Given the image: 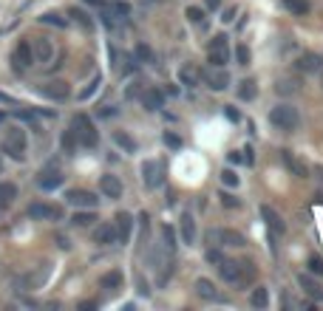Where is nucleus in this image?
Listing matches in <instances>:
<instances>
[{"label":"nucleus","mask_w":323,"mask_h":311,"mask_svg":"<svg viewBox=\"0 0 323 311\" xmlns=\"http://www.w3.org/2000/svg\"><path fill=\"white\" fill-rule=\"evenodd\" d=\"M142 105H145V110L165 108V93L159 91V88H147V91H142Z\"/></svg>","instance_id":"4be33fe9"},{"label":"nucleus","mask_w":323,"mask_h":311,"mask_svg":"<svg viewBox=\"0 0 323 311\" xmlns=\"http://www.w3.org/2000/svg\"><path fill=\"white\" fill-rule=\"evenodd\" d=\"M227 159H230V164H238V161H241V153H235V150H232L230 156H227Z\"/></svg>","instance_id":"5fc2aeb1"},{"label":"nucleus","mask_w":323,"mask_h":311,"mask_svg":"<svg viewBox=\"0 0 323 311\" xmlns=\"http://www.w3.org/2000/svg\"><path fill=\"white\" fill-rule=\"evenodd\" d=\"M29 218L31 221H60L62 218V207L49 201H34L29 207Z\"/></svg>","instance_id":"1a4fd4ad"},{"label":"nucleus","mask_w":323,"mask_h":311,"mask_svg":"<svg viewBox=\"0 0 323 311\" xmlns=\"http://www.w3.org/2000/svg\"><path fill=\"white\" fill-rule=\"evenodd\" d=\"M114 226H116V244H128L131 241V229H134V215L131 212H119Z\"/></svg>","instance_id":"f3484780"},{"label":"nucleus","mask_w":323,"mask_h":311,"mask_svg":"<svg viewBox=\"0 0 323 311\" xmlns=\"http://www.w3.org/2000/svg\"><path fill=\"white\" fill-rule=\"evenodd\" d=\"M94 221H97V215H94V209H88V212H77L71 218V224L74 226H91Z\"/></svg>","instance_id":"c9c22d12"},{"label":"nucleus","mask_w":323,"mask_h":311,"mask_svg":"<svg viewBox=\"0 0 323 311\" xmlns=\"http://www.w3.org/2000/svg\"><path fill=\"white\" fill-rule=\"evenodd\" d=\"M269 122H272V128L284 130V133H292V130H298L300 116H298V110H295L292 105L281 102V105H275V108L269 110Z\"/></svg>","instance_id":"39448f33"},{"label":"nucleus","mask_w":323,"mask_h":311,"mask_svg":"<svg viewBox=\"0 0 323 311\" xmlns=\"http://www.w3.org/2000/svg\"><path fill=\"white\" fill-rule=\"evenodd\" d=\"M99 113H102V116H114V113H116V108H114V105H105V108L99 110Z\"/></svg>","instance_id":"864d4df0"},{"label":"nucleus","mask_w":323,"mask_h":311,"mask_svg":"<svg viewBox=\"0 0 323 311\" xmlns=\"http://www.w3.org/2000/svg\"><path fill=\"white\" fill-rule=\"evenodd\" d=\"M221 3H224V0H204V6H207L210 12H219V9H221Z\"/></svg>","instance_id":"09e8293b"},{"label":"nucleus","mask_w":323,"mask_h":311,"mask_svg":"<svg viewBox=\"0 0 323 311\" xmlns=\"http://www.w3.org/2000/svg\"><path fill=\"white\" fill-rule=\"evenodd\" d=\"M99 289H105V292H116V289H122V272H105L102 277H99Z\"/></svg>","instance_id":"bb28decb"},{"label":"nucleus","mask_w":323,"mask_h":311,"mask_svg":"<svg viewBox=\"0 0 323 311\" xmlns=\"http://www.w3.org/2000/svg\"><path fill=\"white\" fill-rule=\"evenodd\" d=\"M114 141H116L119 147H122L125 153H136V141L131 139V136L125 133V130H116V133H114Z\"/></svg>","instance_id":"2f4dec72"},{"label":"nucleus","mask_w":323,"mask_h":311,"mask_svg":"<svg viewBox=\"0 0 323 311\" xmlns=\"http://www.w3.org/2000/svg\"><path fill=\"white\" fill-rule=\"evenodd\" d=\"M284 91V93H295V82H289V80H284V82H278V93Z\"/></svg>","instance_id":"49530a36"},{"label":"nucleus","mask_w":323,"mask_h":311,"mask_svg":"<svg viewBox=\"0 0 323 311\" xmlns=\"http://www.w3.org/2000/svg\"><path fill=\"white\" fill-rule=\"evenodd\" d=\"M219 198H221V204H224V207H227V209H232V207H235V209H238V207H241V201H238V198H235V196H232V193H221V196H219Z\"/></svg>","instance_id":"37998d69"},{"label":"nucleus","mask_w":323,"mask_h":311,"mask_svg":"<svg viewBox=\"0 0 323 311\" xmlns=\"http://www.w3.org/2000/svg\"><path fill=\"white\" fill-rule=\"evenodd\" d=\"M31 51H34V62H51V60H54V45H51L49 37H40V40H34Z\"/></svg>","instance_id":"aec40b11"},{"label":"nucleus","mask_w":323,"mask_h":311,"mask_svg":"<svg viewBox=\"0 0 323 311\" xmlns=\"http://www.w3.org/2000/svg\"><path fill=\"white\" fill-rule=\"evenodd\" d=\"M71 17H77V20H79V26H85V29H91V26H94V23H91V17H88L85 12H77V9H71Z\"/></svg>","instance_id":"c03bdc74"},{"label":"nucleus","mask_w":323,"mask_h":311,"mask_svg":"<svg viewBox=\"0 0 323 311\" xmlns=\"http://www.w3.org/2000/svg\"><path fill=\"white\" fill-rule=\"evenodd\" d=\"M99 189H102L105 198H122V181L116 176H111V173L99 178Z\"/></svg>","instance_id":"412c9836"},{"label":"nucleus","mask_w":323,"mask_h":311,"mask_svg":"<svg viewBox=\"0 0 323 311\" xmlns=\"http://www.w3.org/2000/svg\"><path fill=\"white\" fill-rule=\"evenodd\" d=\"M162 238H165L162 246L173 255V252H176V232H173V226H162Z\"/></svg>","instance_id":"473e14b6"},{"label":"nucleus","mask_w":323,"mask_h":311,"mask_svg":"<svg viewBox=\"0 0 323 311\" xmlns=\"http://www.w3.org/2000/svg\"><path fill=\"white\" fill-rule=\"evenodd\" d=\"M261 215H264V221H267L269 235H272V238H278V235H284V232H287V224H284V218H281V215L275 212L272 207H267V204H264V207H261Z\"/></svg>","instance_id":"2eb2a0df"},{"label":"nucleus","mask_w":323,"mask_h":311,"mask_svg":"<svg viewBox=\"0 0 323 311\" xmlns=\"http://www.w3.org/2000/svg\"><path fill=\"white\" fill-rule=\"evenodd\" d=\"M57 246H60V249H71V244H68V238H62V235H57Z\"/></svg>","instance_id":"603ef678"},{"label":"nucleus","mask_w":323,"mask_h":311,"mask_svg":"<svg viewBox=\"0 0 323 311\" xmlns=\"http://www.w3.org/2000/svg\"><path fill=\"white\" fill-rule=\"evenodd\" d=\"M207 241L216 246H224V249H241V246L247 244L244 235L235 229H210L207 232Z\"/></svg>","instance_id":"423d86ee"},{"label":"nucleus","mask_w":323,"mask_h":311,"mask_svg":"<svg viewBox=\"0 0 323 311\" xmlns=\"http://www.w3.org/2000/svg\"><path fill=\"white\" fill-rule=\"evenodd\" d=\"M49 277H51V263H40V266L23 272V275L14 280V286H17V292H37V289L46 286Z\"/></svg>","instance_id":"20e7f679"},{"label":"nucleus","mask_w":323,"mask_h":311,"mask_svg":"<svg viewBox=\"0 0 323 311\" xmlns=\"http://www.w3.org/2000/svg\"><path fill=\"white\" fill-rule=\"evenodd\" d=\"M224 113H227V119H232V122H238V119H241V113H238L235 108H224Z\"/></svg>","instance_id":"8fccbe9b"},{"label":"nucleus","mask_w":323,"mask_h":311,"mask_svg":"<svg viewBox=\"0 0 323 311\" xmlns=\"http://www.w3.org/2000/svg\"><path fill=\"white\" fill-rule=\"evenodd\" d=\"M94 244H99V246H111V244H116V226H114V224H102V226H97V229H94Z\"/></svg>","instance_id":"5701e85b"},{"label":"nucleus","mask_w":323,"mask_h":311,"mask_svg":"<svg viewBox=\"0 0 323 311\" xmlns=\"http://www.w3.org/2000/svg\"><path fill=\"white\" fill-rule=\"evenodd\" d=\"M0 150L6 153L9 159L23 161L26 153H29V139H26L23 128H6L3 130V141H0Z\"/></svg>","instance_id":"f03ea898"},{"label":"nucleus","mask_w":323,"mask_h":311,"mask_svg":"<svg viewBox=\"0 0 323 311\" xmlns=\"http://www.w3.org/2000/svg\"><path fill=\"white\" fill-rule=\"evenodd\" d=\"M281 6L287 9V12L298 14V17H304V14H309V0H281Z\"/></svg>","instance_id":"c756f323"},{"label":"nucleus","mask_w":323,"mask_h":311,"mask_svg":"<svg viewBox=\"0 0 323 311\" xmlns=\"http://www.w3.org/2000/svg\"><path fill=\"white\" fill-rule=\"evenodd\" d=\"M235 62L238 65H250V49L247 45H235Z\"/></svg>","instance_id":"ea45409f"},{"label":"nucleus","mask_w":323,"mask_h":311,"mask_svg":"<svg viewBox=\"0 0 323 311\" xmlns=\"http://www.w3.org/2000/svg\"><path fill=\"white\" fill-rule=\"evenodd\" d=\"M165 145L167 147H182V139H179L176 133H170V130H167V133H165Z\"/></svg>","instance_id":"a18cd8bd"},{"label":"nucleus","mask_w":323,"mask_h":311,"mask_svg":"<svg viewBox=\"0 0 323 311\" xmlns=\"http://www.w3.org/2000/svg\"><path fill=\"white\" fill-rule=\"evenodd\" d=\"M66 204L79 207V209H94L99 204V198L94 196L91 189H68L66 193Z\"/></svg>","instance_id":"9d476101"},{"label":"nucleus","mask_w":323,"mask_h":311,"mask_svg":"<svg viewBox=\"0 0 323 311\" xmlns=\"http://www.w3.org/2000/svg\"><path fill=\"white\" fill-rule=\"evenodd\" d=\"M37 91H40V97L54 99V102H62V99H68V85H66V82H46V85H40Z\"/></svg>","instance_id":"6ab92c4d"},{"label":"nucleus","mask_w":323,"mask_h":311,"mask_svg":"<svg viewBox=\"0 0 323 311\" xmlns=\"http://www.w3.org/2000/svg\"><path fill=\"white\" fill-rule=\"evenodd\" d=\"M298 286L304 289L306 297H312L315 303H323V289H320V283H317L315 277H309V275H304V272H300V275H298Z\"/></svg>","instance_id":"a211bd4d"},{"label":"nucleus","mask_w":323,"mask_h":311,"mask_svg":"<svg viewBox=\"0 0 323 311\" xmlns=\"http://www.w3.org/2000/svg\"><path fill=\"white\" fill-rule=\"evenodd\" d=\"M71 130H74V136H77V141H79V147H97L99 145V130H97V125L88 119L85 113H77L71 119Z\"/></svg>","instance_id":"7ed1b4c3"},{"label":"nucleus","mask_w":323,"mask_h":311,"mask_svg":"<svg viewBox=\"0 0 323 311\" xmlns=\"http://www.w3.org/2000/svg\"><path fill=\"white\" fill-rule=\"evenodd\" d=\"M235 93H238L241 102H252V99L258 97V82L255 80H241L238 82V88H235Z\"/></svg>","instance_id":"393cba45"},{"label":"nucleus","mask_w":323,"mask_h":311,"mask_svg":"<svg viewBox=\"0 0 323 311\" xmlns=\"http://www.w3.org/2000/svg\"><path fill=\"white\" fill-rule=\"evenodd\" d=\"M281 161L287 164V170L292 173L295 178H306V176H309V167H306V164L298 159V156H295L292 150H281Z\"/></svg>","instance_id":"4468645a"},{"label":"nucleus","mask_w":323,"mask_h":311,"mask_svg":"<svg viewBox=\"0 0 323 311\" xmlns=\"http://www.w3.org/2000/svg\"><path fill=\"white\" fill-rule=\"evenodd\" d=\"M196 294H199L201 300H210V303H224V297L219 294L216 283L207 280V277H199V280H196Z\"/></svg>","instance_id":"dca6fc26"},{"label":"nucleus","mask_w":323,"mask_h":311,"mask_svg":"<svg viewBox=\"0 0 323 311\" xmlns=\"http://www.w3.org/2000/svg\"><path fill=\"white\" fill-rule=\"evenodd\" d=\"M250 305H252V308H267V305H269V292H267V289L258 286L255 292L250 294Z\"/></svg>","instance_id":"7c9ffc66"},{"label":"nucleus","mask_w":323,"mask_h":311,"mask_svg":"<svg viewBox=\"0 0 323 311\" xmlns=\"http://www.w3.org/2000/svg\"><path fill=\"white\" fill-rule=\"evenodd\" d=\"M179 80H182V85L196 88V85H199V80H201V71L196 65H184L182 71H179Z\"/></svg>","instance_id":"cd10ccee"},{"label":"nucleus","mask_w":323,"mask_h":311,"mask_svg":"<svg viewBox=\"0 0 323 311\" xmlns=\"http://www.w3.org/2000/svg\"><path fill=\"white\" fill-rule=\"evenodd\" d=\"M221 20H224V23H232V20H235V9H227V12H224V17H221Z\"/></svg>","instance_id":"3c124183"},{"label":"nucleus","mask_w":323,"mask_h":311,"mask_svg":"<svg viewBox=\"0 0 323 311\" xmlns=\"http://www.w3.org/2000/svg\"><path fill=\"white\" fill-rule=\"evenodd\" d=\"M14 198H17V187L12 181H0V209H6Z\"/></svg>","instance_id":"c85d7f7f"},{"label":"nucleus","mask_w":323,"mask_h":311,"mask_svg":"<svg viewBox=\"0 0 323 311\" xmlns=\"http://www.w3.org/2000/svg\"><path fill=\"white\" fill-rule=\"evenodd\" d=\"M142 181H145L147 189L162 187V181H165V164L156 161V159H147L145 164H142Z\"/></svg>","instance_id":"6e6552de"},{"label":"nucleus","mask_w":323,"mask_h":311,"mask_svg":"<svg viewBox=\"0 0 323 311\" xmlns=\"http://www.w3.org/2000/svg\"><path fill=\"white\" fill-rule=\"evenodd\" d=\"M295 68L300 74H323V54L317 51H304V54L295 60Z\"/></svg>","instance_id":"9b49d317"},{"label":"nucleus","mask_w":323,"mask_h":311,"mask_svg":"<svg viewBox=\"0 0 323 311\" xmlns=\"http://www.w3.org/2000/svg\"><path fill=\"white\" fill-rule=\"evenodd\" d=\"M40 23L54 26V29H66L68 20H66V17H60V14H54V12H49V14H43V17H40Z\"/></svg>","instance_id":"72a5a7b5"},{"label":"nucleus","mask_w":323,"mask_h":311,"mask_svg":"<svg viewBox=\"0 0 323 311\" xmlns=\"http://www.w3.org/2000/svg\"><path fill=\"white\" fill-rule=\"evenodd\" d=\"M184 17L190 20L193 26H204V12H201L199 6H187V12H184Z\"/></svg>","instance_id":"e433bc0d"},{"label":"nucleus","mask_w":323,"mask_h":311,"mask_svg":"<svg viewBox=\"0 0 323 311\" xmlns=\"http://www.w3.org/2000/svg\"><path fill=\"white\" fill-rule=\"evenodd\" d=\"M221 260H224V257H221L219 249H210L207 252V263H221Z\"/></svg>","instance_id":"de8ad7c7"},{"label":"nucleus","mask_w":323,"mask_h":311,"mask_svg":"<svg viewBox=\"0 0 323 311\" xmlns=\"http://www.w3.org/2000/svg\"><path fill=\"white\" fill-rule=\"evenodd\" d=\"M221 181H224V187H238V184H241V178H238L232 170H224V173H221Z\"/></svg>","instance_id":"79ce46f5"},{"label":"nucleus","mask_w":323,"mask_h":311,"mask_svg":"<svg viewBox=\"0 0 323 311\" xmlns=\"http://www.w3.org/2000/svg\"><path fill=\"white\" fill-rule=\"evenodd\" d=\"M77 147H79V141H77V136H74V130L68 128L66 133H62V150L66 153H77Z\"/></svg>","instance_id":"f704fd0d"},{"label":"nucleus","mask_w":323,"mask_h":311,"mask_svg":"<svg viewBox=\"0 0 323 311\" xmlns=\"http://www.w3.org/2000/svg\"><path fill=\"white\" fill-rule=\"evenodd\" d=\"M99 85H102V77H99V74H97V77H94V80H91V85H88V88H82V91H79V99H82V102H85V99H91L94 93H97V88H99Z\"/></svg>","instance_id":"4c0bfd02"},{"label":"nucleus","mask_w":323,"mask_h":311,"mask_svg":"<svg viewBox=\"0 0 323 311\" xmlns=\"http://www.w3.org/2000/svg\"><path fill=\"white\" fill-rule=\"evenodd\" d=\"M12 62H14V71H29V68L34 65V51H31V43L20 40V43L14 45Z\"/></svg>","instance_id":"f8f14e48"},{"label":"nucleus","mask_w":323,"mask_h":311,"mask_svg":"<svg viewBox=\"0 0 323 311\" xmlns=\"http://www.w3.org/2000/svg\"><path fill=\"white\" fill-rule=\"evenodd\" d=\"M306 266H309V272H312L315 277H320V275H323V257H320V255H309Z\"/></svg>","instance_id":"58836bf2"},{"label":"nucleus","mask_w":323,"mask_h":311,"mask_svg":"<svg viewBox=\"0 0 323 311\" xmlns=\"http://www.w3.org/2000/svg\"><path fill=\"white\" fill-rule=\"evenodd\" d=\"M219 275H221V280H227L230 286L247 289L252 283V277H255V266H252L250 260H241V263H235V260H221L219 263Z\"/></svg>","instance_id":"f257e3e1"},{"label":"nucleus","mask_w":323,"mask_h":311,"mask_svg":"<svg viewBox=\"0 0 323 311\" xmlns=\"http://www.w3.org/2000/svg\"><path fill=\"white\" fill-rule=\"evenodd\" d=\"M204 80H207V88H210V91H216V93L230 88V74H227L224 68H213V65H210V71H207Z\"/></svg>","instance_id":"ddd939ff"},{"label":"nucleus","mask_w":323,"mask_h":311,"mask_svg":"<svg viewBox=\"0 0 323 311\" xmlns=\"http://www.w3.org/2000/svg\"><path fill=\"white\" fill-rule=\"evenodd\" d=\"M136 60H139V62H153V51L147 49L145 43H139V45H136Z\"/></svg>","instance_id":"a19ab883"},{"label":"nucleus","mask_w":323,"mask_h":311,"mask_svg":"<svg viewBox=\"0 0 323 311\" xmlns=\"http://www.w3.org/2000/svg\"><path fill=\"white\" fill-rule=\"evenodd\" d=\"M60 184H62V173L60 170H46V173L37 176V187L46 189V193H49V189H57Z\"/></svg>","instance_id":"b1692460"},{"label":"nucleus","mask_w":323,"mask_h":311,"mask_svg":"<svg viewBox=\"0 0 323 311\" xmlns=\"http://www.w3.org/2000/svg\"><path fill=\"white\" fill-rule=\"evenodd\" d=\"M182 224H179V229H182V241L184 244H193L196 241V221H193V215L190 212H182Z\"/></svg>","instance_id":"a878e982"},{"label":"nucleus","mask_w":323,"mask_h":311,"mask_svg":"<svg viewBox=\"0 0 323 311\" xmlns=\"http://www.w3.org/2000/svg\"><path fill=\"white\" fill-rule=\"evenodd\" d=\"M207 60L213 68H224L230 62V45H227V34H216L210 40V49H207Z\"/></svg>","instance_id":"0eeeda50"}]
</instances>
